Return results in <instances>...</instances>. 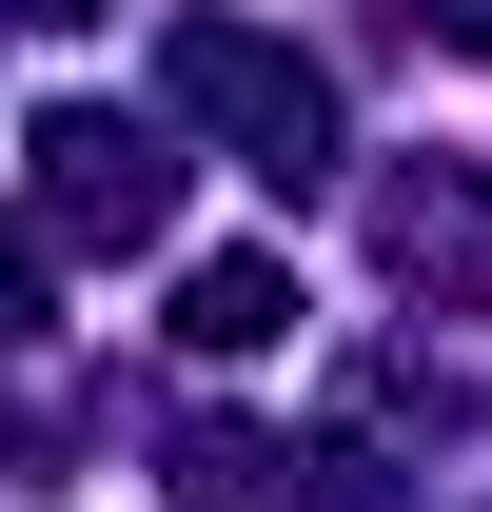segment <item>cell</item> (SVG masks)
<instances>
[{
  "instance_id": "cell-6",
  "label": "cell",
  "mask_w": 492,
  "mask_h": 512,
  "mask_svg": "<svg viewBox=\"0 0 492 512\" xmlns=\"http://www.w3.org/2000/svg\"><path fill=\"white\" fill-rule=\"evenodd\" d=\"M0 20H99V0H0Z\"/></svg>"
},
{
  "instance_id": "cell-3",
  "label": "cell",
  "mask_w": 492,
  "mask_h": 512,
  "mask_svg": "<svg viewBox=\"0 0 492 512\" xmlns=\"http://www.w3.org/2000/svg\"><path fill=\"white\" fill-rule=\"evenodd\" d=\"M374 256H394L414 296H453V316H492V197L473 178H394L374 197Z\"/></svg>"
},
{
  "instance_id": "cell-2",
  "label": "cell",
  "mask_w": 492,
  "mask_h": 512,
  "mask_svg": "<svg viewBox=\"0 0 492 512\" xmlns=\"http://www.w3.org/2000/svg\"><path fill=\"white\" fill-rule=\"evenodd\" d=\"M40 197H60V237H158L178 217V158H158V119H40Z\"/></svg>"
},
{
  "instance_id": "cell-1",
  "label": "cell",
  "mask_w": 492,
  "mask_h": 512,
  "mask_svg": "<svg viewBox=\"0 0 492 512\" xmlns=\"http://www.w3.org/2000/svg\"><path fill=\"white\" fill-rule=\"evenodd\" d=\"M178 99L237 138L256 178H315V158H335V79L276 60V40H237V20H178Z\"/></svg>"
},
{
  "instance_id": "cell-4",
  "label": "cell",
  "mask_w": 492,
  "mask_h": 512,
  "mask_svg": "<svg viewBox=\"0 0 492 512\" xmlns=\"http://www.w3.org/2000/svg\"><path fill=\"white\" fill-rule=\"evenodd\" d=\"M276 335H296V276L276 256H197L178 276V355H276Z\"/></svg>"
},
{
  "instance_id": "cell-5",
  "label": "cell",
  "mask_w": 492,
  "mask_h": 512,
  "mask_svg": "<svg viewBox=\"0 0 492 512\" xmlns=\"http://www.w3.org/2000/svg\"><path fill=\"white\" fill-rule=\"evenodd\" d=\"M20 296H40V256H20V237H0V335H20Z\"/></svg>"
}]
</instances>
